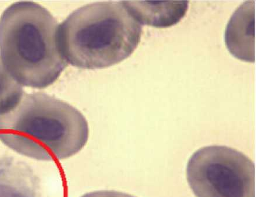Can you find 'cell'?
Segmentation results:
<instances>
[{
	"label": "cell",
	"instance_id": "1",
	"mask_svg": "<svg viewBox=\"0 0 256 197\" xmlns=\"http://www.w3.org/2000/svg\"><path fill=\"white\" fill-rule=\"evenodd\" d=\"M84 115L64 101L44 93L24 94L0 114V140L22 156L51 161L68 159L88 140Z\"/></svg>",
	"mask_w": 256,
	"mask_h": 197
},
{
	"label": "cell",
	"instance_id": "2",
	"mask_svg": "<svg viewBox=\"0 0 256 197\" xmlns=\"http://www.w3.org/2000/svg\"><path fill=\"white\" fill-rule=\"evenodd\" d=\"M60 26L47 9L34 2L14 4L0 19V54L4 65L22 86L44 89L68 63L59 40Z\"/></svg>",
	"mask_w": 256,
	"mask_h": 197
},
{
	"label": "cell",
	"instance_id": "3",
	"mask_svg": "<svg viewBox=\"0 0 256 197\" xmlns=\"http://www.w3.org/2000/svg\"><path fill=\"white\" fill-rule=\"evenodd\" d=\"M142 33V24L124 2H96L76 10L60 26V45L72 66L104 69L128 58Z\"/></svg>",
	"mask_w": 256,
	"mask_h": 197
},
{
	"label": "cell",
	"instance_id": "4",
	"mask_svg": "<svg viewBox=\"0 0 256 197\" xmlns=\"http://www.w3.org/2000/svg\"><path fill=\"white\" fill-rule=\"evenodd\" d=\"M187 176L197 197H255L254 164L229 147L199 150L189 160Z\"/></svg>",
	"mask_w": 256,
	"mask_h": 197
},
{
	"label": "cell",
	"instance_id": "5",
	"mask_svg": "<svg viewBox=\"0 0 256 197\" xmlns=\"http://www.w3.org/2000/svg\"><path fill=\"white\" fill-rule=\"evenodd\" d=\"M255 1L245 2L234 12L228 24L226 43L234 58L255 62Z\"/></svg>",
	"mask_w": 256,
	"mask_h": 197
},
{
	"label": "cell",
	"instance_id": "6",
	"mask_svg": "<svg viewBox=\"0 0 256 197\" xmlns=\"http://www.w3.org/2000/svg\"><path fill=\"white\" fill-rule=\"evenodd\" d=\"M126 8L142 24L158 28L175 26L184 18L188 2H124Z\"/></svg>",
	"mask_w": 256,
	"mask_h": 197
},
{
	"label": "cell",
	"instance_id": "7",
	"mask_svg": "<svg viewBox=\"0 0 256 197\" xmlns=\"http://www.w3.org/2000/svg\"><path fill=\"white\" fill-rule=\"evenodd\" d=\"M36 184L23 164L12 159L0 162V197H36Z\"/></svg>",
	"mask_w": 256,
	"mask_h": 197
},
{
	"label": "cell",
	"instance_id": "8",
	"mask_svg": "<svg viewBox=\"0 0 256 197\" xmlns=\"http://www.w3.org/2000/svg\"><path fill=\"white\" fill-rule=\"evenodd\" d=\"M24 94L22 86L10 76L0 58V114L12 108Z\"/></svg>",
	"mask_w": 256,
	"mask_h": 197
},
{
	"label": "cell",
	"instance_id": "9",
	"mask_svg": "<svg viewBox=\"0 0 256 197\" xmlns=\"http://www.w3.org/2000/svg\"><path fill=\"white\" fill-rule=\"evenodd\" d=\"M82 197H135L126 193L114 191H100L88 193Z\"/></svg>",
	"mask_w": 256,
	"mask_h": 197
}]
</instances>
